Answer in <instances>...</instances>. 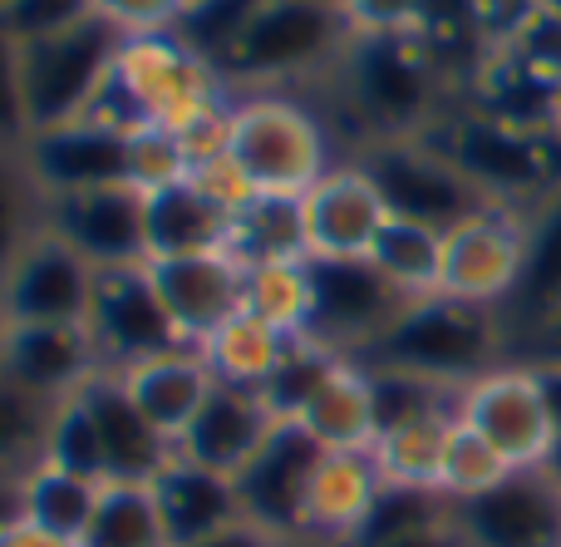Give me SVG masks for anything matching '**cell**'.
I'll use <instances>...</instances> for the list:
<instances>
[{
    "label": "cell",
    "mask_w": 561,
    "mask_h": 547,
    "mask_svg": "<svg viewBox=\"0 0 561 547\" xmlns=\"http://www.w3.org/2000/svg\"><path fill=\"white\" fill-rule=\"evenodd\" d=\"M99 499H104V483L84 479V474H69L49 459L30 464L25 479H20V518L65 543H84Z\"/></svg>",
    "instance_id": "29"
},
{
    "label": "cell",
    "mask_w": 561,
    "mask_h": 547,
    "mask_svg": "<svg viewBox=\"0 0 561 547\" xmlns=\"http://www.w3.org/2000/svg\"><path fill=\"white\" fill-rule=\"evenodd\" d=\"M444 518H454V503H448L438 489H394V483H385V493L375 499L365 528L355 533L350 547H379L389 538H404V533L428 528V523H444Z\"/></svg>",
    "instance_id": "41"
},
{
    "label": "cell",
    "mask_w": 561,
    "mask_h": 547,
    "mask_svg": "<svg viewBox=\"0 0 561 547\" xmlns=\"http://www.w3.org/2000/svg\"><path fill=\"white\" fill-rule=\"evenodd\" d=\"M193 547H276L272 533H262L256 523H232V528H222V533H213V538H203V543H193Z\"/></svg>",
    "instance_id": "53"
},
{
    "label": "cell",
    "mask_w": 561,
    "mask_h": 547,
    "mask_svg": "<svg viewBox=\"0 0 561 547\" xmlns=\"http://www.w3.org/2000/svg\"><path fill=\"white\" fill-rule=\"evenodd\" d=\"M335 5H340V0H335Z\"/></svg>",
    "instance_id": "60"
},
{
    "label": "cell",
    "mask_w": 561,
    "mask_h": 547,
    "mask_svg": "<svg viewBox=\"0 0 561 547\" xmlns=\"http://www.w3.org/2000/svg\"><path fill=\"white\" fill-rule=\"evenodd\" d=\"M153 282L163 292V306L173 316L178 335L187 345H203L217 326H227L242 311L247 266L232 252L222 257H183V262H148Z\"/></svg>",
    "instance_id": "22"
},
{
    "label": "cell",
    "mask_w": 561,
    "mask_h": 547,
    "mask_svg": "<svg viewBox=\"0 0 561 547\" xmlns=\"http://www.w3.org/2000/svg\"><path fill=\"white\" fill-rule=\"evenodd\" d=\"M424 138L497 207L533 213L542 197H552L561 187L557 128H527L483 104H468L444 109V118Z\"/></svg>",
    "instance_id": "1"
},
{
    "label": "cell",
    "mask_w": 561,
    "mask_h": 547,
    "mask_svg": "<svg viewBox=\"0 0 561 547\" xmlns=\"http://www.w3.org/2000/svg\"><path fill=\"white\" fill-rule=\"evenodd\" d=\"M89 331H94V345L108 371H128V365H138V361H153V355L187 345L183 335H178L173 316H168L163 292H158L148 262L99 266Z\"/></svg>",
    "instance_id": "11"
},
{
    "label": "cell",
    "mask_w": 561,
    "mask_h": 547,
    "mask_svg": "<svg viewBox=\"0 0 561 547\" xmlns=\"http://www.w3.org/2000/svg\"><path fill=\"white\" fill-rule=\"evenodd\" d=\"M497 55L513 59L523 75L537 79V84L561 89V5L542 0V5L523 20V30H517V35L507 39Z\"/></svg>",
    "instance_id": "44"
},
{
    "label": "cell",
    "mask_w": 561,
    "mask_h": 547,
    "mask_svg": "<svg viewBox=\"0 0 561 547\" xmlns=\"http://www.w3.org/2000/svg\"><path fill=\"white\" fill-rule=\"evenodd\" d=\"M359 163L369 168V178L379 183L389 203V217H409V223L424 227H458L463 217H473L478 207H488V197L428 144L424 134L419 138H375L365 144Z\"/></svg>",
    "instance_id": "9"
},
{
    "label": "cell",
    "mask_w": 561,
    "mask_h": 547,
    "mask_svg": "<svg viewBox=\"0 0 561 547\" xmlns=\"http://www.w3.org/2000/svg\"><path fill=\"white\" fill-rule=\"evenodd\" d=\"M533 341H537V351H542V365H561V316L557 321H547Z\"/></svg>",
    "instance_id": "56"
},
{
    "label": "cell",
    "mask_w": 561,
    "mask_h": 547,
    "mask_svg": "<svg viewBox=\"0 0 561 547\" xmlns=\"http://www.w3.org/2000/svg\"><path fill=\"white\" fill-rule=\"evenodd\" d=\"M355 35H419L434 0H340Z\"/></svg>",
    "instance_id": "47"
},
{
    "label": "cell",
    "mask_w": 561,
    "mask_h": 547,
    "mask_svg": "<svg viewBox=\"0 0 561 547\" xmlns=\"http://www.w3.org/2000/svg\"><path fill=\"white\" fill-rule=\"evenodd\" d=\"M350 114L375 138H419L444 118L448 79L419 35H355L335 65Z\"/></svg>",
    "instance_id": "2"
},
{
    "label": "cell",
    "mask_w": 561,
    "mask_h": 547,
    "mask_svg": "<svg viewBox=\"0 0 561 547\" xmlns=\"http://www.w3.org/2000/svg\"><path fill=\"white\" fill-rule=\"evenodd\" d=\"M94 272L65 237L45 232L15 257L0 276V306L10 326H89L94 306Z\"/></svg>",
    "instance_id": "13"
},
{
    "label": "cell",
    "mask_w": 561,
    "mask_h": 547,
    "mask_svg": "<svg viewBox=\"0 0 561 547\" xmlns=\"http://www.w3.org/2000/svg\"><path fill=\"white\" fill-rule=\"evenodd\" d=\"M89 420L99 430L104 444V479L108 483H153L163 474V464L173 459V444L148 424V414L134 404L124 375L118 371H99L94 380L79 390Z\"/></svg>",
    "instance_id": "20"
},
{
    "label": "cell",
    "mask_w": 561,
    "mask_h": 547,
    "mask_svg": "<svg viewBox=\"0 0 561 547\" xmlns=\"http://www.w3.org/2000/svg\"><path fill=\"white\" fill-rule=\"evenodd\" d=\"M365 262L409 301L438 296V286H444V232L409 223V217H389Z\"/></svg>",
    "instance_id": "30"
},
{
    "label": "cell",
    "mask_w": 561,
    "mask_h": 547,
    "mask_svg": "<svg viewBox=\"0 0 561 547\" xmlns=\"http://www.w3.org/2000/svg\"><path fill=\"white\" fill-rule=\"evenodd\" d=\"M458 414V410H454ZM454 414H428V420L399 424L385 430L369 449L379 479L394 483V489H438V474H444V449H448V430H454Z\"/></svg>",
    "instance_id": "33"
},
{
    "label": "cell",
    "mask_w": 561,
    "mask_h": 547,
    "mask_svg": "<svg viewBox=\"0 0 561 547\" xmlns=\"http://www.w3.org/2000/svg\"><path fill=\"white\" fill-rule=\"evenodd\" d=\"M144 213H148V193H138L134 183H104V187H84V193L45 197V227L55 237H65L89 266L148 262Z\"/></svg>",
    "instance_id": "16"
},
{
    "label": "cell",
    "mask_w": 561,
    "mask_h": 547,
    "mask_svg": "<svg viewBox=\"0 0 561 547\" xmlns=\"http://www.w3.org/2000/svg\"><path fill=\"white\" fill-rule=\"evenodd\" d=\"M118 375H124L134 404L148 414V424H153L173 449L187 434V424L197 420V410L207 404V395L217 390V375H213V365L203 361L197 345H178V351H163V355H153V361H138Z\"/></svg>",
    "instance_id": "23"
},
{
    "label": "cell",
    "mask_w": 561,
    "mask_h": 547,
    "mask_svg": "<svg viewBox=\"0 0 561 547\" xmlns=\"http://www.w3.org/2000/svg\"><path fill=\"white\" fill-rule=\"evenodd\" d=\"M286 345H290L286 331L266 326L262 316H252V311H237L232 321L217 326V331L207 335L197 351H203V361L213 365V375L222 385H247V390H262V385L276 375Z\"/></svg>",
    "instance_id": "31"
},
{
    "label": "cell",
    "mask_w": 561,
    "mask_h": 547,
    "mask_svg": "<svg viewBox=\"0 0 561 547\" xmlns=\"http://www.w3.org/2000/svg\"><path fill=\"white\" fill-rule=\"evenodd\" d=\"M375 380V414H379V434L399 430V424L428 420V414H454L458 410V390L424 380V375L394 371V365H365Z\"/></svg>",
    "instance_id": "39"
},
{
    "label": "cell",
    "mask_w": 561,
    "mask_h": 547,
    "mask_svg": "<svg viewBox=\"0 0 561 547\" xmlns=\"http://www.w3.org/2000/svg\"><path fill=\"white\" fill-rule=\"evenodd\" d=\"M458 420L483 434L513 469H547L557 459V420L537 365H497L463 385Z\"/></svg>",
    "instance_id": "7"
},
{
    "label": "cell",
    "mask_w": 561,
    "mask_h": 547,
    "mask_svg": "<svg viewBox=\"0 0 561 547\" xmlns=\"http://www.w3.org/2000/svg\"><path fill=\"white\" fill-rule=\"evenodd\" d=\"M237 217L207 203L193 183H173L163 193H148L144 242L148 262H183V257H222L232 252Z\"/></svg>",
    "instance_id": "25"
},
{
    "label": "cell",
    "mask_w": 561,
    "mask_h": 547,
    "mask_svg": "<svg viewBox=\"0 0 561 547\" xmlns=\"http://www.w3.org/2000/svg\"><path fill=\"white\" fill-rule=\"evenodd\" d=\"M409 306L369 262H310V326L320 345L345 361H365V351L394 326Z\"/></svg>",
    "instance_id": "12"
},
{
    "label": "cell",
    "mask_w": 561,
    "mask_h": 547,
    "mask_svg": "<svg viewBox=\"0 0 561 547\" xmlns=\"http://www.w3.org/2000/svg\"><path fill=\"white\" fill-rule=\"evenodd\" d=\"M25 94H20V45L0 20V144H25Z\"/></svg>",
    "instance_id": "51"
},
{
    "label": "cell",
    "mask_w": 561,
    "mask_h": 547,
    "mask_svg": "<svg viewBox=\"0 0 561 547\" xmlns=\"http://www.w3.org/2000/svg\"><path fill=\"white\" fill-rule=\"evenodd\" d=\"M389 223V203L369 168L335 163L316 187L306 193V237L310 262H365L375 237Z\"/></svg>",
    "instance_id": "17"
},
{
    "label": "cell",
    "mask_w": 561,
    "mask_h": 547,
    "mask_svg": "<svg viewBox=\"0 0 561 547\" xmlns=\"http://www.w3.org/2000/svg\"><path fill=\"white\" fill-rule=\"evenodd\" d=\"M178 144L187 153V173L213 158H227L232 153V94H222L217 104H207L203 114H193L183 128H178Z\"/></svg>",
    "instance_id": "49"
},
{
    "label": "cell",
    "mask_w": 561,
    "mask_h": 547,
    "mask_svg": "<svg viewBox=\"0 0 561 547\" xmlns=\"http://www.w3.org/2000/svg\"><path fill=\"white\" fill-rule=\"evenodd\" d=\"M94 10L124 39H134V35H173L187 15V0H94Z\"/></svg>",
    "instance_id": "48"
},
{
    "label": "cell",
    "mask_w": 561,
    "mask_h": 547,
    "mask_svg": "<svg viewBox=\"0 0 561 547\" xmlns=\"http://www.w3.org/2000/svg\"><path fill=\"white\" fill-rule=\"evenodd\" d=\"M114 84L134 99L144 124H163V128H173V134L193 114H203L207 104L232 94L222 69H217L213 59H203L197 49H187L178 35L124 39L118 65H114Z\"/></svg>",
    "instance_id": "8"
},
{
    "label": "cell",
    "mask_w": 561,
    "mask_h": 547,
    "mask_svg": "<svg viewBox=\"0 0 561 547\" xmlns=\"http://www.w3.org/2000/svg\"><path fill=\"white\" fill-rule=\"evenodd\" d=\"M20 479H25V474H20ZM20 479L15 474H0V528L20 518Z\"/></svg>",
    "instance_id": "55"
},
{
    "label": "cell",
    "mask_w": 561,
    "mask_h": 547,
    "mask_svg": "<svg viewBox=\"0 0 561 547\" xmlns=\"http://www.w3.org/2000/svg\"><path fill=\"white\" fill-rule=\"evenodd\" d=\"M232 257H237L242 266H262V262H310L306 197L262 193L252 207H242V213H237Z\"/></svg>",
    "instance_id": "32"
},
{
    "label": "cell",
    "mask_w": 561,
    "mask_h": 547,
    "mask_svg": "<svg viewBox=\"0 0 561 547\" xmlns=\"http://www.w3.org/2000/svg\"><path fill=\"white\" fill-rule=\"evenodd\" d=\"M507 345V321L493 306L454 301V296H419L394 316L385 335L365 351L359 365H394V371L424 375L444 390H463L478 375L497 371Z\"/></svg>",
    "instance_id": "3"
},
{
    "label": "cell",
    "mask_w": 561,
    "mask_h": 547,
    "mask_svg": "<svg viewBox=\"0 0 561 547\" xmlns=\"http://www.w3.org/2000/svg\"><path fill=\"white\" fill-rule=\"evenodd\" d=\"M153 499H158V513H163V528L173 547H193V543L213 538V533L232 528V523H242L237 479L203 469V464L183 459V454H173L163 464V474L153 479Z\"/></svg>",
    "instance_id": "24"
},
{
    "label": "cell",
    "mask_w": 561,
    "mask_h": 547,
    "mask_svg": "<svg viewBox=\"0 0 561 547\" xmlns=\"http://www.w3.org/2000/svg\"><path fill=\"white\" fill-rule=\"evenodd\" d=\"M379 493H385V479H379L369 454H325L316 469V483H310L306 538L350 547L355 533L365 528Z\"/></svg>",
    "instance_id": "26"
},
{
    "label": "cell",
    "mask_w": 561,
    "mask_h": 547,
    "mask_svg": "<svg viewBox=\"0 0 561 547\" xmlns=\"http://www.w3.org/2000/svg\"><path fill=\"white\" fill-rule=\"evenodd\" d=\"M266 0H187L183 25L173 30L187 49H197L203 59L222 65V55L242 39V30L262 15Z\"/></svg>",
    "instance_id": "43"
},
{
    "label": "cell",
    "mask_w": 561,
    "mask_h": 547,
    "mask_svg": "<svg viewBox=\"0 0 561 547\" xmlns=\"http://www.w3.org/2000/svg\"><path fill=\"white\" fill-rule=\"evenodd\" d=\"M340 365H345V355L330 351V345H320L316 335H290L286 355H280L272 380L262 385V395L272 400V410L280 414V420H300V410L316 400L320 385H325Z\"/></svg>",
    "instance_id": "37"
},
{
    "label": "cell",
    "mask_w": 561,
    "mask_h": 547,
    "mask_svg": "<svg viewBox=\"0 0 561 547\" xmlns=\"http://www.w3.org/2000/svg\"><path fill=\"white\" fill-rule=\"evenodd\" d=\"M276 547H330V543H316V538H286V543H276Z\"/></svg>",
    "instance_id": "57"
},
{
    "label": "cell",
    "mask_w": 561,
    "mask_h": 547,
    "mask_svg": "<svg viewBox=\"0 0 561 547\" xmlns=\"http://www.w3.org/2000/svg\"><path fill=\"white\" fill-rule=\"evenodd\" d=\"M0 547H79V543H65V538H55V533L35 528V523L15 518V523L0 528Z\"/></svg>",
    "instance_id": "54"
},
{
    "label": "cell",
    "mask_w": 561,
    "mask_h": 547,
    "mask_svg": "<svg viewBox=\"0 0 561 547\" xmlns=\"http://www.w3.org/2000/svg\"><path fill=\"white\" fill-rule=\"evenodd\" d=\"M513 474V464L493 449L478 430H468L454 414V430H448V449H444V474H438V493L448 503H468L478 493L497 489V483Z\"/></svg>",
    "instance_id": "38"
},
{
    "label": "cell",
    "mask_w": 561,
    "mask_h": 547,
    "mask_svg": "<svg viewBox=\"0 0 561 547\" xmlns=\"http://www.w3.org/2000/svg\"><path fill=\"white\" fill-rule=\"evenodd\" d=\"M39 459L59 464V469L69 474H84V479H104V444H99V430L94 420H89L84 400L79 395H69V400H59L55 410H49V430H45V454Z\"/></svg>",
    "instance_id": "42"
},
{
    "label": "cell",
    "mask_w": 561,
    "mask_h": 547,
    "mask_svg": "<svg viewBox=\"0 0 561 547\" xmlns=\"http://www.w3.org/2000/svg\"><path fill=\"white\" fill-rule=\"evenodd\" d=\"M232 158L256 193L280 197H306L335 168L320 114L286 89L232 94Z\"/></svg>",
    "instance_id": "4"
},
{
    "label": "cell",
    "mask_w": 561,
    "mask_h": 547,
    "mask_svg": "<svg viewBox=\"0 0 561 547\" xmlns=\"http://www.w3.org/2000/svg\"><path fill=\"white\" fill-rule=\"evenodd\" d=\"M320 459H325V449L296 420H280L276 434L262 444V454L237 474L242 518L256 523L262 533H272L276 543L306 538V503Z\"/></svg>",
    "instance_id": "14"
},
{
    "label": "cell",
    "mask_w": 561,
    "mask_h": 547,
    "mask_svg": "<svg viewBox=\"0 0 561 547\" xmlns=\"http://www.w3.org/2000/svg\"><path fill=\"white\" fill-rule=\"evenodd\" d=\"M379 547H468V543H463V533L454 528V518H444V523H428V528L404 533V538H389Z\"/></svg>",
    "instance_id": "52"
},
{
    "label": "cell",
    "mask_w": 561,
    "mask_h": 547,
    "mask_svg": "<svg viewBox=\"0 0 561 547\" xmlns=\"http://www.w3.org/2000/svg\"><path fill=\"white\" fill-rule=\"evenodd\" d=\"M45 232V193L25 163V144H0V276Z\"/></svg>",
    "instance_id": "35"
},
{
    "label": "cell",
    "mask_w": 561,
    "mask_h": 547,
    "mask_svg": "<svg viewBox=\"0 0 561 547\" xmlns=\"http://www.w3.org/2000/svg\"><path fill=\"white\" fill-rule=\"evenodd\" d=\"M557 134H561V89H557Z\"/></svg>",
    "instance_id": "59"
},
{
    "label": "cell",
    "mask_w": 561,
    "mask_h": 547,
    "mask_svg": "<svg viewBox=\"0 0 561 547\" xmlns=\"http://www.w3.org/2000/svg\"><path fill=\"white\" fill-rule=\"evenodd\" d=\"M5 331H10V321H5V306H0V341H5Z\"/></svg>",
    "instance_id": "58"
},
{
    "label": "cell",
    "mask_w": 561,
    "mask_h": 547,
    "mask_svg": "<svg viewBox=\"0 0 561 547\" xmlns=\"http://www.w3.org/2000/svg\"><path fill=\"white\" fill-rule=\"evenodd\" d=\"M108 371L89 326H10L0 341V375L35 400L59 404Z\"/></svg>",
    "instance_id": "18"
},
{
    "label": "cell",
    "mask_w": 561,
    "mask_h": 547,
    "mask_svg": "<svg viewBox=\"0 0 561 547\" xmlns=\"http://www.w3.org/2000/svg\"><path fill=\"white\" fill-rule=\"evenodd\" d=\"M561 316V187L527 213V262L513 301L503 306V321H517L527 331H542Z\"/></svg>",
    "instance_id": "28"
},
{
    "label": "cell",
    "mask_w": 561,
    "mask_h": 547,
    "mask_svg": "<svg viewBox=\"0 0 561 547\" xmlns=\"http://www.w3.org/2000/svg\"><path fill=\"white\" fill-rule=\"evenodd\" d=\"M187 183L197 187V193L207 197V203H217L222 207V213H242V207H252L256 197V187H252V178L242 173V168H237V158L227 153V158H213V163H203V168H193V173H187Z\"/></svg>",
    "instance_id": "50"
},
{
    "label": "cell",
    "mask_w": 561,
    "mask_h": 547,
    "mask_svg": "<svg viewBox=\"0 0 561 547\" xmlns=\"http://www.w3.org/2000/svg\"><path fill=\"white\" fill-rule=\"evenodd\" d=\"M128 183L138 193H163L173 183H187V153L173 128L144 124L128 134Z\"/></svg>",
    "instance_id": "45"
},
{
    "label": "cell",
    "mask_w": 561,
    "mask_h": 547,
    "mask_svg": "<svg viewBox=\"0 0 561 547\" xmlns=\"http://www.w3.org/2000/svg\"><path fill=\"white\" fill-rule=\"evenodd\" d=\"M25 163L45 197L128 183V134H114V128L94 124V118H79V124L30 134Z\"/></svg>",
    "instance_id": "21"
},
{
    "label": "cell",
    "mask_w": 561,
    "mask_h": 547,
    "mask_svg": "<svg viewBox=\"0 0 561 547\" xmlns=\"http://www.w3.org/2000/svg\"><path fill=\"white\" fill-rule=\"evenodd\" d=\"M523 262H527V213L488 203L444 232V286L438 292L454 296V301L503 311L513 301L517 282H523Z\"/></svg>",
    "instance_id": "10"
},
{
    "label": "cell",
    "mask_w": 561,
    "mask_h": 547,
    "mask_svg": "<svg viewBox=\"0 0 561 547\" xmlns=\"http://www.w3.org/2000/svg\"><path fill=\"white\" fill-rule=\"evenodd\" d=\"M79 547H173L153 483H104V499Z\"/></svg>",
    "instance_id": "34"
},
{
    "label": "cell",
    "mask_w": 561,
    "mask_h": 547,
    "mask_svg": "<svg viewBox=\"0 0 561 547\" xmlns=\"http://www.w3.org/2000/svg\"><path fill=\"white\" fill-rule=\"evenodd\" d=\"M118 49H124V35L99 15L65 30V35L20 45L25 134H45V128H65L89 118V109L99 104V94L114 79Z\"/></svg>",
    "instance_id": "6"
},
{
    "label": "cell",
    "mask_w": 561,
    "mask_h": 547,
    "mask_svg": "<svg viewBox=\"0 0 561 547\" xmlns=\"http://www.w3.org/2000/svg\"><path fill=\"white\" fill-rule=\"evenodd\" d=\"M94 0H0V20L15 35V45H30V39H49L65 35V30L94 20Z\"/></svg>",
    "instance_id": "46"
},
{
    "label": "cell",
    "mask_w": 561,
    "mask_h": 547,
    "mask_svg": "<svg viewBox=\"0 0 561 547\" xmlns=\"http://www.w3.org/2000/svg\"><path fill=\"white\" fill-rule=\"evenodd\" d=\"M300 430L320 444L325 454H369L379 440V414H375V380L359 361H345L320 395L300 410Z\"/></svg>",
    "instance_id": "27"
},
{
    "label": "cell",
    "mask_w": 561,
    "mask_h": 547,
    "mask_svg": "<svg viewBox=\"0 0 561 547\" xmlns=\"http://www.w3.org/2000/svg\"><path fill=\"white\" fill-rule=\"evenodd\" d=\"M242 311L262 316L286 335H306L310 326V262H262L247 266Z\"/></svg>",
    "instance_id": "36"
},
{
    "label": "cell",
    "mask_w": 561,
    "mask_h": 547,
    "mask_svg": "<svg viewBox=\"0 0 561 547\" xmlns=\"http://www.w3.org/2000/svg\"><path fill=\"white\" fill-rule=\"evenodd\" d=\"M55 404L35 400L30 390H20L15 380L0 375V474H25L30 464H39L45 454V430Z\"/></svg>",
    "instance_id": "40"
},
{
    "label": "cell",
    "mask_w": 561,
    "mask_h": 547,
    "mask_svg": "<svg viewBox=\"0 0 561 547\" xmlns=\"http://www.w3.org/2000/svg\"><path fill=\"white\" fill-rule=\"evenodd\" d=\"M280 414L272 410L262 390H247V385H222L207 395V404L197 410V420L187 424V434L178 440V454L203 469H217L227 479L247 469V464L262 454V444L276 434Z\"/></svg>",
    "instance_id": "19"
},
{
    "label": "cell",
    "mask_w": 561,
    "mask_h": 547,
    "mask_svg": "<svg viewBox=\"0 0 561 547\" xmlns=\"http://www.w3.org/2000/svg\"><path fill=\"white\" fill-rule=\"evenodd\" d=\"M350 39H355V30L335 0H266L262 15L242 30V39L227 49L217 69H222L232 94L237 84L280 89V79L335 69Z\"/></svg>",
    "instance_id": "5"
},
{
    "label": "cell",
    "mask_w": 561,
    "mask_h": 547,
    "mask_svg": "<svg viewBox=\"0 0 561 547\" xmlns=\"http://www.w3.org/2000/svg\"><path fill=\"white\" fill-rule=\"evenodd\" d=\"M454 528L468 547H561V479L547 469H513L497 489L454 503Z\"/></svg>",
    "instance_id": "15"
}]
</instances>
